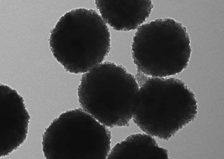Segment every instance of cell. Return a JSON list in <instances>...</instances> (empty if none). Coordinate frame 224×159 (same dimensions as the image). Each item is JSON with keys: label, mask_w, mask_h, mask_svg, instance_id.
<instances>
[{"label": "cell", "mask_w": 224, "mask_h": 159, "mask_svg": "<svg viewBox=\"0 0 224 159\" xmlns=\"http://www.w3.org/2000/svg\"><path fill=\"white\" fill-rule=\"evenodd\" d=\"M169 158L168 150L160 146L153 136L146 133L131 134L116 144L107 159Z\"/></svg>", "instance_id": "cell-8"}, {"label": "cell", "mask_w": 224, "mask_h": 159, "mask_svg": "<svg viewBox=\"0 0 224 159\" xmlns=\"http://www.w3.org/2000/svg\"><path fill=\"white\" fill-rule=\"evenodd\" d=\"M95 4L106 23L123 31L138 28L154 7L151 0H95Z\"/></svg>", "instance_id": "cell-7"}, {"label": "cell", "mask_w": 224, "mask_h": 159, "mask_svg": "<svg viewBox=\"0 0 224 159\" xmlns=\"http://www.w3.org/2000/svg\"><path fill=\"white\" fill-rule=\"evenodd\" d=\"M123 66L102 62L83 74L77 88L81 108L107 128L129 125L139 88Z\"/></svg>", "instance_id": "cell-3"}, {"label": "cell", "mask_w": 224, "mask_h": 159, "mask_svg": "<svg viewBox=\"0 0 224 159\" xmlns=\"http://www.w3.org/2000/svg\"><path fill=\"white\" fill-rule=\"evenodd\" d=\"M192 49L185 26L170 18L142 24L133 39L131 53L138 71L149 77L166 78L187 67Z\"/></svg>", "instance_id": "cell-4"}, {"label": "cell", "mask_w": 224, "mask_h": 159, "mask_svg": "<svg viewBox=\"0 0 224 159\" xmlns=\"http://www.w3.org/2000/svg\"><path fill=\"white\" fill-rule=\"evenodd\" d=\"M197 102L181 80L149 77L139 88L132 118L143 132L168 140L194 120Z\"/></svg>", "instance_id": "cell-2"}, {"label": "cell", "mask_w": 224, "mask_h": 159, "mask_svg": "<svg viewBox=\"0 0 224 159\" xmlns=\"http://www.w3.org/2000/svg\"><path fill=\"white\" fill-rule=\"evenodd\" d=\"M111 134L82 108L67 110L54 119L42 135L46 159H106Z\"/></svg>", "instance_id": "cell-5"}, {"label": "cell", "mask_w": 224, "mask_h": 159, "mask_svg": "<svg viewBox=\"0 0 224 159\" xmlns=\"http://www.w3.org/2000/svg\"><path fill=\"white\" fill-rule=\"evenodd\" d=\"M24 101L16 90L0 84V157L17 149L26 139L31 117Z\"/></svg>", "instance_id": "cell-6"}, {"label": "cell", "mask_w": 224, "mask_h": 159, "mask_svg": "<svg viewBox=\"0 0 224 159\" xmlns=\"http://www.w3.org/2000/svg\"><path fill=\"white\" fill-rule=\"evenodd\" d=\"M49 46L65 70L84 73L103 62L111 48L109 28L92 9L76 8L66 12L51 30Z\"/></svg>", "instance_id": "cell-1"}]
</instances>
